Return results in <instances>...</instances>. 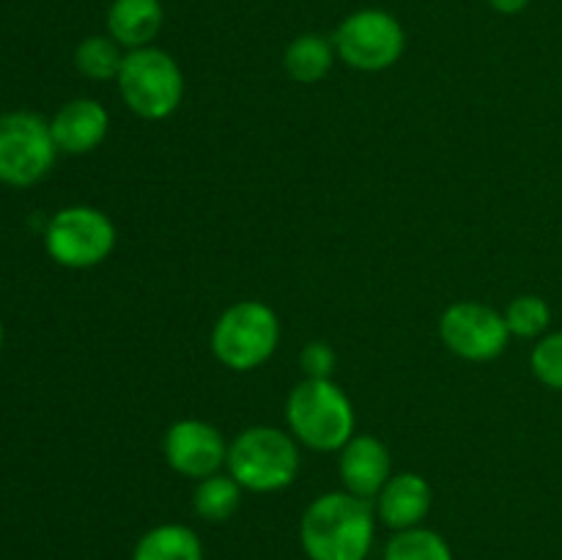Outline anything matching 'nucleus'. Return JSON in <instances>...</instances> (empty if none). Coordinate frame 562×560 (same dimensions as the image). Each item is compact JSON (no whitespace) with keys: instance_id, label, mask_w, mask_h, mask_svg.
Masks as SVG:
<instances>
[{"instance_id":"nucleus-19","label":"nucleus","mask_w":562,"mask_h":560,"mask_svg":"<svg viewBox=\"0 0 562 560\" xmlns=\"http://www.w3.org/2000/svg\"><path fill=\"white\" fill-rule=\"evenodd\" d=\"M384 560H453V549L445 536L420 525L395 533L384 547Z\"/></svg>"},{"instance_id":"nucleus-17","label":"nucleus","mask_w":562,"mask_h":560,"mask_svg":"<svg viewBox=\"0 0 562 560\" xmlns=\"http://www.w3.org/2000/svg\"><path fill=\"white\" fill-rule=\"evenodd\" d=\"M241 492H245V489L236 483L234 475L214 472V475L195 483V492H192V511H195L203 522H214V525L228 522L231 516L239 511Z\"/></svg>"},{"instance_id":"nucleus-10","label":"nucleus","mask_w":562,"mask_h":560,"mask_svg":"<svg viewBox=\"0 0 562 560\" xmlns=\"http://www.w3.org/2000/svg\"><path fill=\"white\" fill-rule=\"evenodd\" d=\"M162 453L170 470L192 478V481H203V478L220 472V467L228 461V445L217 426L184 417L165 432Z\"/></svg>"},{"instance_id":"nucleus-1","label":"nucleus","mask_w":562,"mask_h":560,"mask_svg":"<svg viewBox=\"0 0 562 560\" xmlns=\"http://www.w3.org/2000/svg\"><path fill=\"white\" fill-rule=\"evenodd\" d=\"M376 533L371 503L344 492L313 500L300 522V544L307 560H368Z\"/></svg>"},{"instance_id":"nucleus-24","label":"nucleus","mask_w":562,"mask_h":560,"mask_svg":"<svg viewBox=\"0 0 562 560\" xmlns=\"http://www.w3.org/2000/svg\"><path fill=\"white\" fill-rule=\"evenodd\" d=\"M0 349H3V322H0Z\"/></svg>"},{"instance_id":"nucleus-15","label":"nucleus","mask_w":562,"mask_h":560,"mask_svg":"<svg viewBox=\"0 0 562 560\" xmlns=\"http://www.w3.org/2000/svg\"><path fill=\"white\" fill-rule=\"evenodd\" d=\"M335 58H338V53H335L333 38L322 36V33H300L285 47L283 69L294 82L313 86L329 75Z\"/></svg>"},{"instance_id":"nucleus-8","label":"nucleus","mask_w":562,"mask_h":560,"mask_svg":"<svg viewBox=\"0 0 562 560\" xmlns=\"http://www.w3.org/2000/svg\"><path fill=\"white\" fill-rule=\"evenodd\" d=\"M329 38L338 58L357 71L390 69L406 49L404 25L384 9L351 11Z\"/></svg>"},{"instance_id":"nucleus-3","label":"nucleus","mask_w":562,"mask_h":560,"mask_svg":"<svg viewBox=\"0 0 562 560\" xmlns=\"http://www.w3.org/2000/svg\"><path fill=\"white\" fill-rule=\"evenodd\" d=\"M300 445L294 434L274 426H250L228 445V475L247 492H280L300 475Z\"/></svg>"},{"instance_id":"nucleus-20","label":"nucleus","mask_w":562,"mask_h":560,"mask_svg":"<svg viewBox=\"0 0 562 560\" xmlns=\"http://www.w3.org/2000/svg\"><path fill=\"white\" fill-rule=\"evenodd\" d=\"M505 324L516 338H543L552 322V307L543 296L521 294L514 296L505 307Z\"/></svg>"},{"instance_id":"nucleus-4","label":"nucleus","mask_w":562,"mask_h":560,"mask_svg":"<svg viewBox=\"0 0 562 560\" xmlns=\"http://www.w3.org/2000/svg\"><path fill=\"white\" fill-rule=\"evenodd\" d=\"M119 93L126 108L146 121H162L179 110L184 99V75L176 58L165 49H126L119 71Z\"/></svg>"},{"instance_id":"nucleus-21","label":"nucleus","mask_w":562,"mask_h":560,"mask_svg":"<svg viewBox=\"0 0 562 560\" xmlns=\"http://www.w3.org/2000/svg\"><path fill=\"white\" fill-rule=\"evenodd\" d=\"M530 368L538 382L562 393V329L538 338V344L532 346Z\"/></svg>"},{"instance_id":"nucleus-16","label":"nucleus","mask_w":562,"mask_h":560,"mask_svg":"<svg viewBox=\"0 0 562 560\" xmlns=\"http://www.w3.org/2000/svg\"><path fill=\"white\" fill-rule=\"evenodd\" d=\"M132 560H203V544L192 527L165 522L137 538Z\"/></svg>"},{"instance_id":"nucleus-11","label":"nucleus","mask_w":562,"mask_h":560,"mask_svg":"<svg viewBox=\"0 0 562 560\" xmlns=\"http://www.w3.org/2000/svg\"><path fill=\"white\" fill-rule=\"evenodd\" d=\"M338 453V472L346 492L368 503L376 500L384 483L393 478V456L387 445L373 434H355Z\"/></svg>"},{"instance_id":"nucleus-6","label":"nucleus","mask_w":562,"mask_h":560,"mask_svg":"<svg viewBox=\"0 0 562 560\" xmlns=\"http://www.w3.org/2000/svg\"><path fill=\"white\" fill-rule=\"evenodd\" d=\"M115 225L97 206H66L44 228V250L58 267L91 269L115 250Z\"/></svg>"},{"instance_id":"nucleus-13","label":"nucleus","mask_w":562,"mask_h":560,"mask_svg":"<svg viewBox=\"0 0 562 560\" xmlns=\"http://www.w3.org/2000/svg\"><path fill=\"white\" fill-rule=\"evenodd\" d=\"M434 505V489L417 472H398L376 494V516L393 533L420 527Z\"/></svg>"},{"instance_id":"nucleus-5","label":"nucleus","mask_w":562,"mask_h":560,"mask_svg":"<svg viewBox=\"0 0 562 560\" xmlns=\"http://www.w3.org/2000/svg\"><path fill=\"white\" fill-rule=\"evenodd\" d=\"M280 318L267 302L245 300L214 322L212 351L231 371H256L278 351Z\"/></svg>"},{"instance_id":"nucleus-23","label":"nucleus","mask_w":562,"mask_h":560,"mask_svg":"<svg viewBox=\"0 0 562 560\" xmlns=\"http://www.w3.org/2000/svg\"><path fill=\"white\" fill-rule=\"evenodd\" d=\"M530 3L532 0H488V5H492L497 14H505V16L521 14V11H525Z\"/></svg>"},{"instance_id":"nucleus-9","label":"nucleus","mask_w":562,"mask_h":560,"mask_svg":"<svg viewBox=\"0 0 562 560\" xmlns=\"http://www.w3.org/2000/svg\"><path fill=\"white\" fill-rule=\"evenodd\" d=\"M439 338L456 357L470 362L497 360L508 349L505 316L483 302H453L439 318Z\"/></svg>"},{"instance_id":"nucleus-2","label":"nucleus","mask_w":562,"mask_h":560,"mask_svg":"<svg viewBox=\"0 0 562 560\" xmlns=\"http://www.w3.org/2000/svg\"><path fill=\"white\" fill-rule=\"evenodd\" d=\"M296 443L311 450H340L355 437V404L333 379H302L285 401Z\"/></svg>"},{"instance_id":"nucleus-7","label":"nucleus","mask_w":562,"mask_h":560,"mask_svg":"<svg viewBox=\"0 0 562 560\" xmlns=\"http://www.w3.org/2000/svg\"><path fill=\"white\" fill-rule=\"evenodd\" d=\"M49 121L14 110L0 115V184L33 187L53 170L58 159Z\"/></svg>"},{"instance_id":"nucleus-18","label":"nucleus","mask_w":562,"mask_h":560,"mask_svg":"<svg viewBox=\"0 0 562 560\" xmlns=\"http://www.w3.org/2000/svg\"><path fill=\"white\" fill-rule=\"evenodd\" d=\"M126 49L113 36H88L77 44L75 66L88 80H119Z\"/></svg>"},{"instance_id":"nucleus-12","label":"nucleus","mask_w":562,"mask_h":560,"mask_svg":"<svg viewBox=\"0 0 562 560\" xmlns=\"http://www.w3.org/2000/svg\"><path fill=\"white\" fill-rule=\"evenodd\" d=\"M49 130H53V141L60 154L80 157V154H91L93 148L102 146L110 130V115L102 102L80 97L66 102L53 115Z\"/></svg>"},{"instance_id":"nucleus-22","label":"nucleus","mask_w":562,"mask_h":560,"mask_svg":"<svg viewBox=\"0 0 562 560\" xmlns=\"http://www.w3.org/2000/svg\"><path fill=\"white\" fill-rule=\"evenodd\" d=\"M300 366L305 379H333L335 366H338V355L333 351V346L322 344V340H313L302 349Z\"/></svg>"},{"instance_id":"nucleus-14","label":"nucleus","mask_w":562,"mask_h":560,"mask_svg":"<svg viewBox=\"0 0 562 560\" xmlns=\"http://www.w3.org/2000/svg\"><path fill=\"white\" fill-rule=\"evenodd\" d=\"M162 0H113L108 5V36L124 49H140L162 31Z\"/></svg>"}]
</instances>
